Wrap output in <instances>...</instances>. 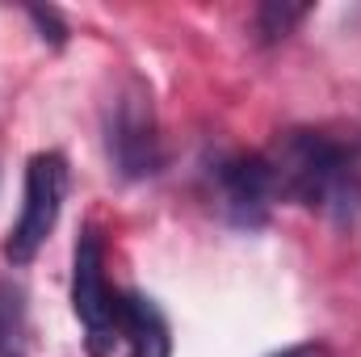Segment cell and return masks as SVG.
<instances>
[{
    "instance_id": "5",
    "label": "cell",
    "mask_w": 361,
    "mask_h": 357,
    "mask_svg": "<svg viewBox=\"0 0 361 357\" xmlns=\"http://www.w3.org/2000/svg\"><path fill=\"white\" fill-rule=\"evenodd\" d=\"M219 198L231 223L240 227H261L269 219V206L277 198L273 169L265 156H235L219 164Z\"/></svg>"
},
{
    "instance_id": "2",
    "label": "cell",
    "mask_w": 361,
    "mask_h": 357,
    "mask_svg": "<svg viewBox=\"0 0 361 357\" xmlns=\"http://www.w3.org/2000/svg\"><path fill=\"white\" fill-rule=\"evenodd\" d=\"M63 193H68V164L59 152H38L25 169V202L21 214L4 240V257L13 265H30L38 257V248L47 244V236L59 223L63 210Z\"/></svg>"
},
{
    "instance_id": "6",
    "label": "cell",
    "mask_w": 361,
    "mask_h": 357,
    "mask_svg": "<svg viewBox=\"0 0 361 357\" xmlns=\"http://www.w3.org/2000/svg\"><path fill=\"white\" fill-rule=\"evenodd\" d=\"M118 337L130 357H173L169 320L143 294H118Z\"/></svg>"
},
{
    "instance_id": "8",
    "label": "cell",
    "mask_w": 361,
    "mask_h": 357,
    "mask_svg": "<svg viewBox=\"0 0 361 357\" xmlns=\"http://www.w3.org/2000/svg\"><path fill=\"white\" fill-rule=\"evenodd\" d=\"M273 357H332L328 345H319V341H307V345H290V349H281V353Z\"/></svg>"
},
{
    "instance_id": "4",
    "label": "cell",
    "mask_w": 361,
    "mask_h": 357,
    "mask_svg": "<svg viewBox=\"0 0 361 357\" xmlns=\"http://www.w3.org/2000/svg\"><path fill=\"white\" fill-rule=\"evenodd\" d=\"M109 152L126 177H147L160 169V139L152 122V105L143 92H126L109 118Z\"/></svg>"
},
{
    "instance_id": "1",
    "label": "cell",
    "mask_w": 361,
    "mask_h": 357,
    "mask_svg": "<svg viewBox=\"0 0 361 357\" xmlns=\"http://www.w3.org/2000/svg\"><path fill=\"white\" fill-rule=\"evenodd\" d=\"M277 198L353 223L361 210V143L332 139L324 131H290L269 156Z\"/></svg>"
},
{
    "instance_id": "7",
    "label": "cell",
    "mask_w": 361,
    "mask_h": 357,
    "mask_svg": "<svg viewBox=\"0 0 361 357\" xmlns=\"http://www.w3.org/2000/svg\"><path fill=\"white\" fill-rule=\"evenodd\" d=\"M307 4H261L257 8V34H261V42H281L286 34H294L298 30V21H307Z\"/></svg>"
},
{
    "instance_id": "3",
    "label": "cell",
    "mask_w": 361,
    "mask_h": 357,
    "mask_svg": "<svg viewBox=\"0 0 361 357\" xmlns=\"http://www.w3.org/2000/svg\"><path fill=\"white\" fill-rule=\"evenodd\" d=\"M72 307L85 324V341L92 357H114L118 337V294L105 282V248L97 227H85L72 261Z\"/></svg>"
}]
</instances>
